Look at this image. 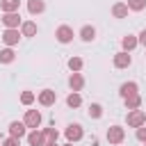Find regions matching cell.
I'll return each instance as SVG.
<instances>
[{"label": "cell", "instance_id": "6da1fadb", "mask_svg": "<svg viewBox=\"0 0 146 146\" xmlns=\"http://www.w3.org/2000/svg\"><path fill=\"white\" fill-rule=\"evenodd\" d=\"M2 25H5V30H18L21 25H23V21H21V14L18 11H11V14H2Z\"/></svg>", "mask_w": 146, "mask_h": 146}, {"label": "cell", "instance_id": "7a4b0ae2", "mask_svg": "<svg viewBox=\"0 0 146 146\" xmlns=\"http://www.w3.org/2000/svg\"><path fill=\"white\" fill-rule=\"evenodd\" d=\"M146 123V112L144 110H132V112H128V125L130 128H141Z\"/></svg>", "mask_w": 146, "mask_h": 146}, {"label": "cell", "instance_id": "3957f363", "mask_svg": "<svg viewBox=\"0 0 146 146\" xmlns=\"http://www.w3.org/2000/svg\"><path fill=\"white\" fill-rule=\"evenodd\" d=\"M64 135H66V139L73 144V141H80V139L84 137V130H82V125H80V123H71V125H66Z\"/></svg>", "mask_w": 146, "mask_h": 146}, {"label": "cell", "instance_id": "277c9868", "mask_svg": "<svg viewBox=\"0 0 146 146\" xmlns=\"http://www.w3.org/2000/svg\"><path fill=\"white\" fill-rule=\"evenodd\" d=\"M55 39H57L59 43H71V41H73V27H71V25H59V27L55 30Z\"/></svg>", "mask_w": 146, "mask_h": 146}, {"label": "cell", "instance_id": "5b68a950", "mask_svg": "<svg viewBox=\"0 0 146 146\" xmlns=\"http://www.w3.org/2000/svg\"><path fill=\"white\" fill-rule=\"evenodd\" d=\"M23 123H25L27 128L36 130V128L41 125V112H39V110H27V112H25V119H23Z\"/></svg>", "mask_w": 146, "mask_h": 146}, {"label": "cell", "instance_id": "8992f818", "mask_svg": "<svg viewBox=\"0 0 146 146\" xmlns=\"http://www.w3.org/2000/svg\"><path fill=\"white\" fill-rule=\"evenodd\" d=\"M125 139V130L121 125H110L107 128V141L110 144H121Z\"/></svg>", "mask_w": 146, "mask_h": 146}, {"label": "cell", "instance_id": "52a82bcc", "mask_svg": "<svg viewBox=\"0 0 146 146\" xmlns=\"http://www.w3.org/2000/svg\"><path fill=\"white\" fill-rule=\"evenodd\" d=\"M36 100H39V105H43V107H50V105H55V100H57V94H55L52 89H41V91H39V96H36Z\"/></svg>", "mask_w": 146, "mask_h": 146}, {"label": "cell", "instance_id": "ba28073f", "mask_svg": "<svg viewBox=\"0 0 146 146\" xmlns=\"http://www.w3.org/2000/svg\"><path fill=\"white\" fill-rule=\"evenodd\" d=\"M9 137H16V139L27 137V125L23 121H11L9 123Z\"/></svg>", "mask_w": 146, "mask_h": 146}, {"label": "cell", "instance_id": "9c48e42d", "mask_svg": "<svg viewBox=\"0 0 146 146\" xmlns=\"http://www.w3.org/2000/svg\"><path fill=\"white\" fill-rule=\"evenodd\" d=\"M46 135H43V130H30L27 132V144L30 146H46Z\"/></svg>", "mask_w": 146, "mask_h": 146}, {"label": "cell", "instance_id": "30bf717a", "mask_svg": "<svg viewBox=\"0 0 146 146\" xmlns=\"http://www.w3.org/2000/svg\"><path fill=\"white\" fill-rule=\"evenodd\" d=\"M132 64V57H130V52H125V50H119L116 55H114V66L116 68H128Z\"/></svg>", "mask_w": 146, "mask_h": 146}, {"label": "cell", "instance_id": "8fae6325", "mask_svg": "<svg viewBox=\"0 0 146 146\" xmlns=\"http://www.w3.org/2000/svg\"><path fill=\"white\" fill-rule=\"evenodd\" d=\"M119 94H121V98L125 100V98H130V96H135V94H139V87H137V82H123L121 87H119Z\"/></svg>", "mask_w": 146, "mask_h": 146}, {"label": "cell", "instance_id": "7c38bea8", "mask_svg": "<svg viewBox=\"0 0 146 146\" xmlns=\"http://www.w3.org/2000/svg\"><path fill=\"white\" fill-rule=\"evenodd\" d=\"M21 36H23V34H21L18 30H5V32H2V41L7 43V48H14Z\"/></svg>", "mask_w": 146, "mask_h": 146}, {"label": "cell", "instance_id": "4fadbf2b", "mask_svg": "<svg viewBox=\"0 0 146 146\" xmlns=\"http://www.w3.org/2000/svg\"><path fill=\"white\" fill-rule=\"evenodd\" d=\"M139 46V39L135 36V34H125L123 39H121V48L125 50V52H130V50H135Z\"/></svg>", "mask_w": 146, "mask_h": 146}, {"label": "cell", "instance_id": "5bb4252c", "mask_svg": "<svg viewBox=\"0 0 146 146\" xmlns=\"http://www.w3.org/2000/svg\"><path fill=\"white\" fill-rule=\"evenodd\" d=\"M68 87H71V91H78V94H80V89L84 87V78H82V73H71V78H68Z\"/></svg>", "mask_w": 146, "mask_h": 146}, {"label": "cell", "instance_id": "9a60e30c", "mask_svg": "<svg viewBox=\"0 0 146 146\" xmlns=\"http://www.w3.org/2000/svg\"><path fill=\"white\" fill-rule=\"evenodd\" d=\"M27 11L32 16H39V14L46 11V2L43 0H27Z\"/></svg>", "mask_w": 146, "mask_h": 146}, {"label": "cell", "instance_id": "2e32d148", "mask_svg": "<svg viewBox=\"0 0 146 146\" xmlns=\"http://www.w3.org/2000/svg\"><path fill=\"white\" fill-rule=\"evenodd\" d=\"M128 11H130V9H128L125 2H114V5H112V16H114V18H125Z\"/></svg>", "mask_w": 146, "mask_h": 146}, {"label": "cell", "instance_id": "e0dca14e", "mask_svg": "<svg viewBox=\"0 0 146 146\" xmlns=\"http://www.w3.org/2000/svg\"><path fill=\"white\" fill-rule=\"evenodd\" d=\"M18 7H21V0H0V9H2V14L18 11Z\"/></svg>", "mask_w": 146, "mask_h": 146}, {"label": "cell", "instance_id": "ac0fdd59", "mask_svg": "<svg viewBox=\"0 0 146 146\" xmlns=\"http://www.w3.org/2000/svg\"><path fill=\"white\" fill-rule=\"evenodd\" d=\"M80 39L87 41V43L94 41V39H96V27H94V25H82V30H80Z\"/></svg>", "mask_w": 146, "mask_h": 146}, {"label": "cell", "instance_id": "d6986e66", "mask_svg": "<svg viewBox=\"0 0 146 146\" xmlns=\"http://www.w3.org/2000/svg\"><path fill=\"white\" fill-rule=\"evenodd\" d=\"M21 34H23V36H34V34H36V23H34V21H25V23L21 25Z\"/></svg>", "mask_w": 146, "mask_h": 146}, {"label": "cell", "instance_id": "ffe728a7", "mask_svg": "<svg viewBox=\"0 0 146 146\" xmlns=\"http://www.w3.org/2000/svg\"><path fill=\"white\" fill-rule=\"evenodd\" d=\"M141 107V96L139 94H135V96H130V98H125V110H139Z\"/></svg>", "mask_w": 146, "mask_h": 146}, {"label": "cell", "instance_id": "44dd1931", "mask_svg": "<svg viewBox=\"0 0 146 146\" xmlns=\"http://www.w3.org/2000/svg\"><path fill=\"white\" fill-rule=\"evenodd\" d=\"M14 59H16V52L11 48H2L0 50V64H11Z\"/></svg>", "mask_w": 146, "mask_h": 146}, {"label": "cell", "instance_id": "7402d4cb", "mask_svg": "<svg viewBox=\"0 0 146 146\" xmlns=\"http://www.w3.org/2000/svg\"><path fill=\"white\" fill-rule=\"evenodd\" d=\"M66 105H68V107H80V105H82V96H80L78 91H71V94L66 96Z\"/></svg>", "mask_w": 146, "mask_h": 146}, {"label": "cell", "instance_id": "603a6c76", "mask_svg": "<svg viewBox=\"0 0 146 146\" xmlns=\"http://www.w3.org/2000/svg\"><path fill=\"white\" fill-rule=\"evenodd\" d=\"M66 64H68L71 73H80V71H82V66H84V62H82L80 57H71V59H68Z\"/></svg>", "mask_w": 146, "mask_h": 146}, {"label": "cell", "instance_id": "cb8c5ba5", "mask_svg": "<svg viewBox=\"0 0 146 146\" xmlns=\"http://www.w3.org/2000/svg\"><path fill=\"white\" fill-rule=\"evenodd\" d=\"M89 116H91V119H100V116H103V105L91 103V105H89Z\"/></svg>", "mask_w": 146, "mask_h": 146}, {"label": "cell", "instance_id": "d4e9b609", "mask_svg": "<svg viewBox=\"0 0 146 146\" xmlns=\"http://www.w3.org/2000/svg\"><path fill=\"white\" fill-rule=\"evenodd\" d=\"M125 5H128L130 11H141V9L146 7V0H128Z\"/></svg>", "mask_w": 146, "mask_h": 146}, {"label": "cell", "instance_id": "484cf974", "mask_svg": "<svg viewBox=\"0 0 146 146\" xmlns=\"http://www.w3.org/2000/svg\"><path fill=\"white\" fill-rule=\"evenodd\" d=\"M43 135H46L48 141H57V139H59V130H57V128H46Z\"/></svg>", "mask_w": 146, "mask_h": 146}, {"label": "cell", "instance_id": "4316f807", "mask_svg": "<svg viewBox=\"0 0 146 146\" xmlns=\"http://www.w3.org/2000/svg\"><path fill=\"white\" fill-rule=\"evenodd\" d=\"M34 100H36V96H34L32 91H23V94H21V103H23V105H32Z\"/></svg>", "mask_w": 146, "mask_h": 146}, {"label": "cell", "instance_id": "83f0119b", "mask_svg": "<svg viewBox=\"0 0 146 146\" xmlns=\"http://www.w3.org/2000/svg\"><path fill=\"white\" fill-rule=\"evenodd\" d=\"M0 146H21V139H16V137H7V139L0 141Z\"/></svg>", "mask_w": 146, "mask_h": 146}, {"label": "cell", "instance_id": "f1b7e54d", "mask_svg": "<svg viewBox=\"0 0 146 146\" xmlns=\"http://www.w3.org/2000/svg\"><path fill=\"white\" fill-rule=\"evenodd\" d=\"M135 135H137V139H139L141 144H146V128H144V125H141V128H137V130H135Z\"/></svg>", "mask_w": 146, "mask_h": 146}, {"label": "cell", "instance_id": "f546056e", "mask_svg": "<svg viewBox=\"0 0 146 146\" xmlns=\"http://www.w3.org/2000/svg\"><path fill=\"white\" fill-rule=\"evenodd\" d=\"M137 39H139V46H146V30H141L137 34Z\"/></svg>", "mask_w": 146, "mask_h": 146}, {"label": "cell", "instance_id": "4dcf8cb0", "mask_svg": "<svg viewBox=\"0 0 146 146\" xmlns=\"http://www.w3.org/2000/svg\"><path fill=\"white\" fill-rule=\"evenodd\" d=\"M46 146H57V141H46Z\"/></svg>", "mask_w": 146, "mask_h": 146}, {"label": "cell", "instance_id": "1f68e13d", "mask_svg": "<svg viewBox=\"0 0 146 146\" xmlns=\"http://www.w3.org/2000/svg\"><path fill=\"white\" fill-rule=\"evenodd\" d=\"M64 146H73V144H71V141H66V144H64Z\"/></svg>", "mask_w": 146, "mask_h": 146}, {"label": "cell", "instance_id": "d6a6232c", "mask_svg": "<svg viewBox=\"0 0 146 146\" xmlns=\"http://www.w3.org/2000/svg\"><path fill=\"white\" fill-rule=\"evenodd\" d=\"M144 146H146V144H144Z\"/></svg>", "mask_w": 146, "mask_h": 146}]
</instances>
